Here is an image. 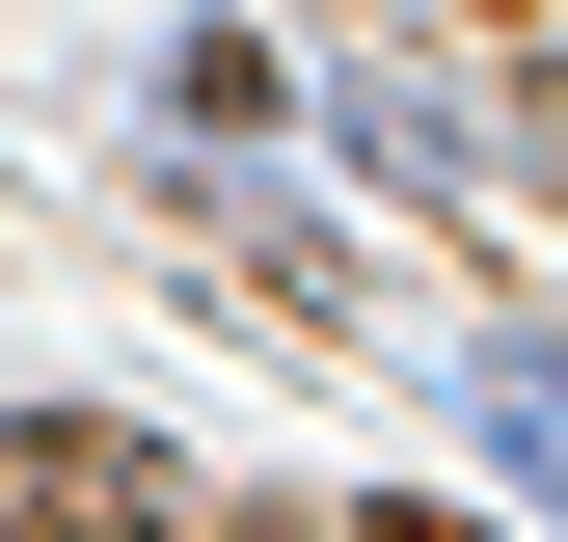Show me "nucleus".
Wrapping results in <instances>:
<instances>
[{
	"instance_id": "f03ea898",
	"label": "nucleus",
	"mask_w": 568,
	"mask_h": 542,
	"mask_svg": "<svg viewBox=\"0 0 568 542\" xmlns=\"http://www.w3.org/2000/svg\"><path fill=\"white\" fill-rule=\"evenodd\" d=\"M352 542H460V515H352Z\"/></svg>"
},
{
	"instance_id": "f257e3e1",
	"label": "nucleus",
	"mask_w": 568,
	"mask_h": 542,
	"mask_svg": "<svg viewBox=\"0 0 568 542\" xmlns=\"http://www.w3.org/2000/svg\"><path fill=\"white\" fill-rule=\"evenodd\" d=\"M487 434H515L541 489H568V353H487Z\"/></svg>"
}]
</instances>
